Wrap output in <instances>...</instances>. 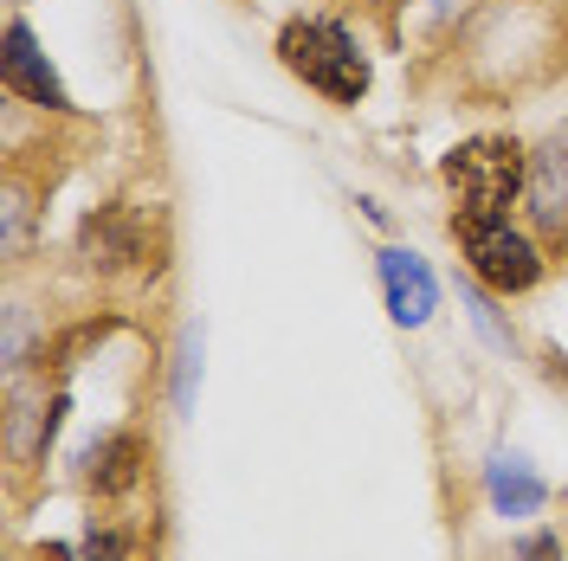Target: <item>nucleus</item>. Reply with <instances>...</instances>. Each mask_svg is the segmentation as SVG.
Listing matches in <instances>:
<instances>
[{
  "label": "nucleus",
  "mask_w": 568,
  "mask_h": 561,
  "mask_svg": "<svg viewBox=\"0 0 568 561\" xmlns=\"http://www.w3.org/2000/svg\"><path fill=\"white\" fill-rule=\"evenodd\" d=\"M52 561H136V542H130V529H84V542L78 549H52Z\"/></svg>",
  "instance_id": "10"
},
{
  "label": "nucleus",
  "mask_w": 568,
  "mask_h": 561,
  "mask_svg": "<svg viewBox=\"0 0 568 561\" xmlns=\"http://www.w3.org/2000/svg\"><path fill=\"white\" fill-rule=\"evenodd\" d=\"M375 258H382L388 316L400 323V329H420L426 316L439 310V284H433V272H426V258L420 252H407V246H382Z\"/></svg>",
  "instance_id": "6"
},
{
  "label": "nucleus",
  "mask_w": 568,
  "mask_h": 561,
  "mask_svg": "<svg viewBox=\"0 0 568 561\" xmlns=\"http://www.w3.org/2000/svg\"><path fill=\"white\" fill-rule=\"evenodd\" d=\"M272 52L329 110H355L375 91V52L362 45V33L343 13H291L278 27V39H272Z\"/></svg>",
  "instance_id": "1"
},
{
  "label": "nucleus",
  "mask_w": 568,
  "mask_h": 561,
  "mask_svg": "<svg viewBox=\"0 0 568 561\" xmlns=\"http://www.w3.org/2000/svg\"><path fill=\"white\" fill-rule=\"evenodd\" d=\"M78 252L98 265V272H123L136 265L149 239H142V213L136 207H98L84 226H78Z\"/></svg>",
  "instance_id": "7"
},
{
  "label": "nucleus",
  "mask_w": 568,
  "mask_h": 561,
  "mask_svg": "<svg viewBox=\"0 0 568 561\" xmlns=\"http://www.w3.org/2000/svg\"><path fill=\"white\" fill-rule=\"evenodd\" d=\"M485 491H491V510L504 517V523H510V517H536V510L549 503L542 478H536L524 458H504V452L485 465Z\"/></svg>",
  "instance_id": "9"
},
{
  "label": "nucleus",
  "mask_w": 568,
  "mask_h": 561,
  "mask_svg": "<svg viewBox=\"0 0 568 561\" xmlns=\"http://www.w3.org/2000/svg\"><path fill=\"white\" fill-rule=\"evenodd\" d=\"M517 561H562V536H556V529L524 536V542H517Z\"/></svg>",
  "instance_id": "11"
},
{
  "label": "nucleus",
  "mask_w": 568,
  "mask_h": 561,
  "mask_svg": "<svg viewBox=\"0 0 568 561\" xmlns=\"http://www.w3.org/2000/svg\"><path fill=\"white\" fill-rule=\"evenodd\" d=\"M0 84H7V98H20V104H33V110H52V116H71V91H65V78L52 71V59L39 52V39L27 20H7V33H0Z\"/></svg>",
  "instance_id": "5"
},
{
  "label": "nucleus",
  "mask_w": 568,
  "mask_h": 561,
  "mask_svg": "<svg viewBox=\"0 0 568 561\" xmlns=\"http://www.w3.org/2000/svg\"><path fill=\"white\" fill-rule=\"evenodd\" d=\"M453 246L465 258V278L491 297H530L549 278V246L517 213H453Z\"/></svg>",
  "instance_id": "2"
},
{
  "label": "nucleus",
  "mask_w": 568,
  "mask_h": 561,
  "mask_svg": "<svg viewBox=\"0 0 568 561\" xmlns=\"http://www.w3.org/2000/svg\"><path fill=\"white\" fill-rule=\"evenodd\" d=\"M142 465H149L142 439L130 426H116L104 439H91V452H84V484H91V497L116 503V497H130L142 484Z\"/></svg>",
  "instance_id": "8"
},
{
  "label": "nucleus",
  "mask_w": 568,
  "mask_h": 561,
  "mask_svg": "<svg viewBox=\"0 0 568 561\" xmlns=\"http://www.w3.org/2000/svg\"><path fill=\"white\" fill-rule=\"evenodd\" d=\"M524 220L549 246V258H568V136H549L530 149V175H524Z\"/></svg>",
  "instance_id": "4"
},
{
  "label": "nucleus",
  "mask_w": 568,
  "mask_h": 561,
  "mask_svg": "<svg viewBox=\"0 0 568 561\" xmlns=\"http://www.w3.org/2000/svg\"><path fill=\"white\" fill-rule=\"evenodd\" d=\"M349 7H362V13H400L407 0H349Z\"/></svg>",
  "instance_id": "12"
},
{
  "label": "nucleus",
  "mask_w": 568,
  "mask_h": 561,
  "mask_svg": "<svg viewBox=\"0 0 568 561\" xmlns=\"http://www.w3.org/2000/svg\"><path fill=\"white\" fill-rule=\"evenodd\" d=\"M524 175H530V149L504 130L465 136L439 155V181L453 194V213H510L524 201Z\"/></svg>",
  "instance_id": "3"
}]
</instances>
